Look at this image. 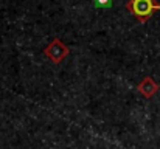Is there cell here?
Instances as JSON below:
<instances>
[{"instance_id": "1", "label": "cell", "mask_w": 160, "mask_h": 149, "mask_svg": "<svg viewBox=\"0 0 160 149\" xmlns=\"http://www.w3.org/2000/svg\"><path fill=\"white\" fill-rule=\"evenodd\" d=\"M126 9L140 23H146L154 12L160 11V3L157 0H128Z\"/></svg>"}, {"instance_id": "2", "label": "cell", "mask_w": 160, "mask_h": 149, "mask_svg": "<svg viewBox=\"0 0 160 149\" xmlns=\"http://www.w3.org/2000/svg\"><path fill=\"white\" fill-rule=\"evenodd\" d=\"M68 53H70V48L61 41V39H53L45 48H44V54L52 61L54 64H59V62H62L67 56H68Z\"/></svg>"}, {"instance_id": "3", "label": "cell", "mask_w": 160, "mask_h": 149, "mask_svg": "<svg viewBox=\"0 0 160 149\" xmlns=\"http://www.w3.org/2000/svg\"><path fill=\"white\" fill-rule=\"evenodd\" d=\"M137 89H138V92L145 97V98H152L154 95H157V92H159V84L151 78V76H145L142 81H140V84L137 86Z\"/></svg>"}, {"instance_id": "4", "label": "cell", "mask_w": 160, "mask_h": 149, "mask_svg": "<svg viewBox=\"0 0 160 149\" xmlns=\"http://www.w3.org/2000/svg\"><path fill=\"white\" fill-rule=\"evenodd\" d=\"M98 6H101V8H106V6H110L112 5V2L113 0H93Z\"/></svg>"}]
</instances>
